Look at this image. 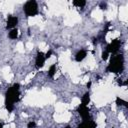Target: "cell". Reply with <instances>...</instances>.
I'll list each match as a JSON object with an SVG mask.
<instances>
[{
  "label": "cell",
  "mask_w": 128,
  "mask_h": 128,
  "mask_svg": "<svg viewBox=\"0 0 128 128\" xmlns=\"http://www.w3.org/2000/svg\"><path fill=\"white\" fill-rule=\"evenodd\" d=\"M55 72H56V65L53 64V65L50 66V68H49V70H48V76H49L50 78H52V77L54 76Z\"/></svg>",
  "instance_id": "cell-13"
},
{
  "label": "cell",
  "mask_w": 128,
  "mask_h": 128,
  "mask_svg": "<svg viewBox=\"0 0 128 128\" xmlns=\"http://www.w3.org/2000/svg\"><path fill=\"white\" fill-rule=\"evenodd\" d=\"M65 128H71V127H70V126H66Z\"/></svg>",
  "instance_id": "cell-21"
},
{
  "label": "cell",
  "mask_w": 128,
  "mask_h": 128,
  "mask_svg": "<svg viewBox=\"0 0 128 128\" xmlns=\"http://www.w3.org/2000/svg\"><path fill=\"white\" fill-rule=\"evenodd\" d=\"M8 36H9L10 39H16V38L18 37V30H17V28L12 29V30L9 32Z\"/></svg>",
  "instance_id": "cell-12"
},
{
  "label": "cell",
  "mask_w": 128,
  "mask_h": 128,
  "mask_svg": "<svg viewBox=\"0 0 128 128\" xmlns=\"http://www.w3.org/2000/svg\"><path fill=\"white\" fill-rule=\"evenodd\" d=\"M27 127H28V128H35V127H36V124H35V122L31 121V122H29V123L27 124Z\"/></svg>",
  "instance_id": "cell-16"
},
{
  "label": "cell",
  "mask_w": 128,
  "mask_h": 128,
  "mask_svg": "<svg viewBox=\"0 0 128 128\" xmlns=\"http://www.w3.org/2000/svg\"><path fill=\"white\" fill-rule=\"evenodd\" d=\"M90 86H91V82H90V81H89V82H88V83H87V88H89V87H90Z\"/></svg>",
  "instance_id": "cell-19"
},
{
  "label": "cell",
  "mask_w": 128,
  "mask_h": 128,
  "mask_svg": "<svg viewBox=\"0 0 128 128\" xmlns=\"http://www.w3.org/2000/svg\"><path fill=\"white\" fill-rule=\"evenodd\" d=\"M20 85L18 83L14 84L12 87L8 88L5 94V107L8 112H12L14 109V103L18 102L20 99Z\"/></svg>",
  "instance_id": "cell-1"
},
{
  "label": "cell",
  "mask_w": 128,
  "mask_h": 128,
  "mask_svg": "<svg viewBox=\"0 0 128 128\" xmlns=\"http://www.w3.org/2000/svg\"><path fill=\"white\" fill-rule=\"evenodd\" d=\"M116 104H117V106H125V107H127L128 105V103L125 101V100H123V99H121L120 97H117L116 98Z\"/></svg>",
  "instance_id": "cell-14"
},
{
  "label": "cell",
  "mask_w": 128,
  "mask_h": 128,
  "mask_svg": "<svg viewBox=\"0 0 128 128\" xmlns=\"http://www.w3.org/2000/svg\"><path fill=\"white\" fill-rule=\"evenodd\" d=\"M23 10H24V13L31 17V16H35L37 15L38 13V5H37V2L35 0H29L25 3L24 7H23Z\"/></svg>",
  "instance_id": "cell-3"
},
{
  "label": "cell",
  "mask_w": 128,
  "mask_h": 128,
  "mask_svg": "<svg viewBox=\"0 0 128 128\" xmlns=\"http://www.w3.org/2000/svg\"><path fill=\"white\" fill-rule=\"evenodd\" d=\"M18 24V18L15 17V16H9L8 19H7V26L6 28L7 29H10V28H13L16 27V25Z\"/></svg>",
  "instance_id": "cell-7"
},
{
  "label": "cell",
  "mask_w": 128,
  "mask_h": 128,
  "mask_svg": "<svg viewBox=\"0 0 128 128\" xmlns=\"http://www.w3.org/2000/svg\"><path fill=\"white\" fill-rule=\"evenodd\" d=\"M77 128H96V123L90 119V120H85L81 124L78 125Z\"/></svg>",
  "instance_id": "cell-8"
},
{
  "label": "cell",
  "mask_w": 128,
  "mask_h": 128,
  "mask_svg": "<svg viewBox=\"0 0 128 128\" xmlns=\"http://www.w3.org/2000/svg\"><path fill=\"white\" fill-rule=\"evenodd\" d=\"M124 69V56L123 54H117L111 57L110 63L108 64L106 70L111 73H121Z\"/></svg>",
  "instance_id": "cell-2"
},
{
  "label": "cell",
  "mask_w": 128,
  "mask_h": 128,
  "mask_svg": "<svg viewBox=\"0 0 128 128\" xmlns=\"http://www.w3.org/2000/svg\"><path fill=\"white\" fill-rule=\"evenodd\" d=\"M0 128H3V123H0Z\"/></svg>",
  "instance_id": "cell-20"
},
{
  "label": "cell",
  "mask_w": 128,
  "mask_h": 128,
  "mask_svg": "<svg viewBox=\"0 0 128 128\" xmlns=\"http://www.w3.org/2000/svg\"><path fill=\"white\" fill-rule=\"evenodd\" d=\"M51 55H52V50H49V51H48V52L45 54V58H46V59H48V58H49Z\"/></svg>",
  "instance_id": "cell-17"
},
{
  "label": "cell",
  "mask_w": 128,
  "mask_h": 128,
  "mask_svg": "<svg viewBox=\"0 0 128 128\" xmlns=\"http://www.w3.org/2000/svg\"><path fill=\"white\" fill-rule=\"evenodd\" d=\"M45 54L43 52H38L37 53V56H36V59H35V66L36 68H42L44 66V63H45Z\"/></svg>",
  "instance_id": "cell-6"
},
{
  "label": "cell",
  "mask_w": 128,
  "mask_h": 128,
  "mask_svg": "<svg viewBox=\"0 0 128 128\" xmlns=\"http://www.w3.org/2000/svg\"><path fill=\"white\" fill-rule=\"evenodd\" d=\"M77 112L79 113V115L82 117L83 121L85 120H90L91 117H90V113H89V109L87 106L83 105V104H80L78 107H77Z\"/></svg>",
  "instance_id": "cell-4"
},
{
  "label": "cell",
  "mask_w": 128,
  "mask_h": 128,
  "mask_svg": "<svg viewBox=\"0 0 128 128\" xmlns=\"http://www.w3.org/2000/svg\"><path fill=\"white\" fill-rule=\"evenodd\" d=\"M120 46H121V41H120L119 39H114V40H112V41H111V43H110V44H108L106 51H107L108 53L115 54V53L119 50Z\"/></svg>",
  "instance_id": "cell-5"
},
{
  "label": "cell",
  "mask_w": 128,
  "mask_h": 128,
  "mask_svg": "<svg viewBox=\"0 0 128 128\" xmlns=\"http://www.w3.org/2000/svg\"><path fill=\"white\" fill-rule=\"evenodd\" d=\"M100 7H101V9H106V7H107V5H106V3H101V5H100Z\"/></svg>",
  "instance_id": "cell-18"
},
{
  "label": "cell",
  "mask_w": 128,
  "mask_h": 128,
  "mask_svg": "<svg viewBox=\"0 0 128 128\" xmlns=\"http://www.w3.org/2000/svg\"><path fill=\"white\" fill-rule=\"evenodd\" d=\"M72 3H73L74 6H76L78 8H83L86 4V1H84V0H74Z\"/></svg>",
  "instance_id": "cell-11"
},
{
  "label": "cell",
  "mask_w": 128,
  "mask_h": 128,
  "mask_svg": "<svg viewBox=\"0 0 128 128\" xmlns=\"http://www.w3.org/2000/svg\"><path fill=\"white\" fill-rule=\"evenodd\" d=\"M108 55H109V53H108L107 51H104V52L102 53V56H101V57H102L103 60H107V59H108Z\"/></svg>",
  "instance_id": "cell-15"
},
{
  "label": "cell",
  "mask_w": 128,
  "mask_h": 128,
  "mask_svg": "<svg viewBox=\"0 0 128 128\" xmlns=\"http://www.w3.org/2000/svg\"><path fill=\"white\" fill-rule=\"evenodd\" d=\"M87 56V52L85 50H80L77 52V54L75 55V60L77 62H81L85 57Z\"/></svg>",
  "instance_id": "cell-9"
},
{
  "label": "cell",
  "mask_w": 128,
  "mask_h": 128,
  "mask_svg": "<svg viewBox=\"0 0 128 128\" xmlns=\"http://www.w3.org/2000/svg\"><path fill=\"white\" fill-rule=\"evenodd\" d=\"M81 104H83V105H85V106H87L88 104H89V102H90V94H89V92H86L84 95H83V97H82V99H81Z\"/></svg>",
  "instance_id": "cell-10"
}]
</instances>
